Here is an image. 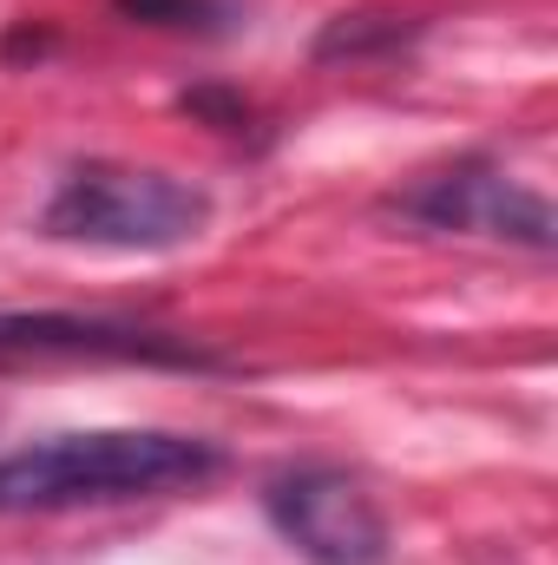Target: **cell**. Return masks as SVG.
Returning <instances> with one entry per match:
<instances>
[{"instance_id": "obj_5", "label": "cell", "mask_w": 558, "mask_h": 565, "mask_svg": "<svg viewBox=\"0 0 558 565\" xmlns=\"http://www.w3.org/2000/svg\"><path fill=\"white\" fill-rule=\"evenodd\" d=\"M158 362V369H217L211 349L171 329L66 309H0V362Z\"/></svg>"}, {"instance_id": "obj_3", "label": "cell", "mask_w": 558, "mask_h": 565, "mask_svg": "<svg viewBox=\"0 0 558 565\" xmlns=\"http://www.w3.org/2000/svg\"><path fill=\"white\" fill-rule=\"evenodd\" d=\"M382 211L401 217V224H420V231H440V237L519 244L533 257H546L558 244L552 204L533 184H519L506 164H493V158H453L440 171H420L415 184L388 191Z\"/></svg>"}, {"instance_id": "obj_6", "label": "cell", "mask_w": 558, "mask_h": 565, "mask_svg": "<svg viewBox=\"0 0 558 565\" xmlns=\"http://www.w3.org/2000/svg\"><path fill=\"white\" fill-rule=\"evenodd\" d=\"M420 26L401 13H335L315 40V60H362V53H382V46H401L415 40Z\"/></svg>"}, {"instance_id": "obj_2", "label": "cell", "mask_w": 558, "mask_h": 565, "mask_svg": "<svg viewBox=\"0 0 558 565\" xmlns=\"http://www.w3.org/2000/svg\"><path fill=\"white\" fill-rule=\"evenodd\" d=\"M211 231V191L126 158H86L73 164L53 198L40 204V237L79 244V250H119V257H158L184 250Z\"/></svg>"}, {"instance_id": "obj_1", "label": "cell", "mask_w": 558, "mask_h": 565, "mask_svg": "<svg viewBox=\"0 0 558 565\" xmlns=\"http://www.w3.org/2000/svg\"><path fill=\"white\" fill-rule=\"evenodd\" d=\"M224 473V447L171 427H86L0 454V520L191 493Z\"/></svg>"}, {"instance_id": "obj_4", "label": "cell", "mask_w": 558, "mask_h": 565, "mask_svg": "<svg viewBox=\"0 0 558 565\" xmlns=\"http://www.w3.org/2000/svg\"><path fill=\"white\" fill-rule=\"evenodd\" d=\"M264 513L309 565H382L395 546V526L368 493V480L335 460H302L270 473Z\"/></svg>"}, {"instance_id": "obj_7", "label": "cell", "mask_w": 558, "mask_h": 565, "mask_svg": "<svg viewBox=\"0 0 558 565\" xmlns=\"http://www.w3.org/2000/svg\"><path fill=\"white\" fill-rule=\"evenodd\" d=\"M119 13H132L144 26H178V33H217L230 20L224 0H119Z\"/></svg>"}]
</instances>
